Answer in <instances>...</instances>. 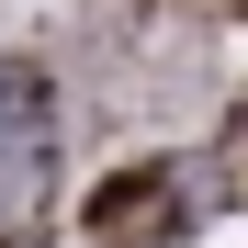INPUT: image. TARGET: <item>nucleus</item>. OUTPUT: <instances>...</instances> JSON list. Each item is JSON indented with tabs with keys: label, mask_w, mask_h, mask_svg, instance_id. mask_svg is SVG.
Here are the masks:
<instances>
[{
	"label": "nucleus",
	"mask_w": 248,
	"mask_h": 248,
	"mask_svg": "<svg viewBox=\"0 0 248 248\" xmlns=\"http://www.w3.org/2000/svg\"><path fill=\"white\" fill-rule=\"evenodd\" d=\"M46 158H57V113H46V79L0 68V215L46 192Z\"/></svg>",
	"instance_id": "obj_1"
}]
</instances>
